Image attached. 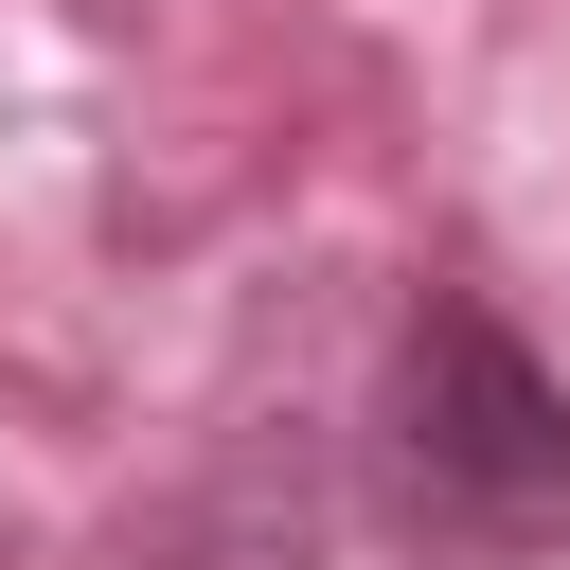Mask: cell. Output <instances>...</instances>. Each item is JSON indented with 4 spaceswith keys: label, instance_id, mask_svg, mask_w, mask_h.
Masks as SVG:
<instances>
[{
    "label": "cell",
    "instance_id": "cell-1",
    "mask_svg": "<svg viewBox=\"0 0 570 570\" xmlns=\"http://www.w3.org/2000/svg\"><path fill=\"white\" fill-rule=\"evenodd\" d=\"M374 481H392V534H428L463 570L570 552V392L534 374V338L481 285L410 303V338L374 374Z\"/></svg>",
    "mask_w": 570,
    "mask_h": 570
}]
</instances>
